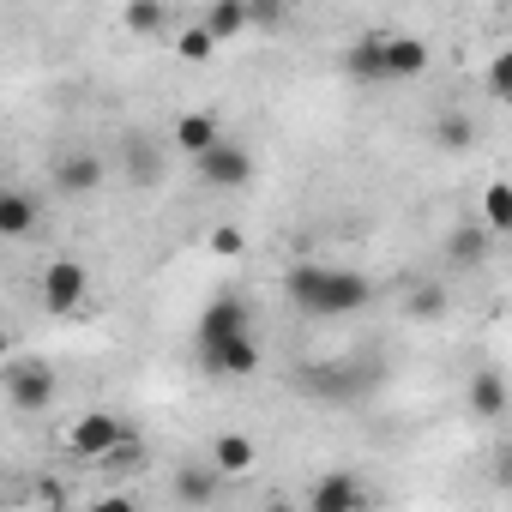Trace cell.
I'll list each match as a JSON object with an SVG mask.
<instances>
[{"label":"cell","mask_w":512,"mask_h":512,"mask_svg":"<svg viewBox=\"0 0 512 512\" xmlns=\"http://www.w3.org/2000/svg\"><path fill=\"white\" fill-rule=\"evenodd\" d=\"M223 139V127H217V115H205V109H187V115H175V127H169V145L181 151V157H205L211 145Z\"/></svg>","instance_id":"9c48e42d"},{"label":"cell","mask_w":512,"mask_h":512,"mask_svg":"<svg viewBox=\"0 0 512 512\" xmlns=\"http://www.w3.org/2000/svg\"><path fill=\"white\" fill-rule=\"evenodd\" d=\"M43 223V205L31 187H0V241H19Z\"/></svg>","instance_id":"30bf717a"},{"label":"cell","mask_w":512,"mask_h":512,"mask_svg":"<svg viewBox=\"0 0 512 512\" xmlns=\"http://www.w3.org/2000/svg\"><path fill=\"white\" fill-rule=\"evenodd\" d=\"M193 169H199V181H205V187L235 193V187H247V181H253V151H247V145H235V139H217Z\"/></svg>","instance_id":"277c9868"},{"label":"cell","mask_w":512,"mask_h":512,"mask_svg":"<svg viewBox=\"0 0 512 512\" xmlns=\"http://www.w3.org/2000/svg\"><path fill=\"white\" fill-rule=\"evenodd\" d=\"M121 440H133V434H127V422L109 416V410H91V416H79V422L67 428V452H73V458H109Z\"/></svg>","instance_id":"8992f818"},{"label":"cell","mask_w":512,"mask_h":512,"mask_svg":"<svg viewBox=\"0 0 512 512\" xmlns=\"http://www.w3.org/2000/svg\"><path fill=\"white\" fill-rule=\"evenodd\" d=\"M199 362L223 380H247V374H260V344L253 338H235V344H217V350H199Z\"/></svg>","instance_id":"8fae6325"},{"label":"cell","mask_w":512,"mask_h":512,"mask_svg":"<svg viewBox=\"0 0 512 512\" xmlns=\"http://www.w3.org/2000/svg\"><path fill=\"white\" fill-rule=\"evenodd\" d=\"M284 296L290 308L314 314V320H344V314H362L374 284L362 272H344V266H320V260H302L284 272Z\"/></svg>","instance_id":"6da1fadb"},{"label":"cell","mask_w":512,"mask_h":512,"mask_svg":"<svg viewBox=\"0 0 512 512\" xmlns=\"http://www.w3.org/2000/svg\"><path fill=\"white\" fill-rule=\"evenodd\" d=\"M211 253H223V260H235V253H247V235L235 223H217L211 229Z\"/></svg>","instance_id":"d4e9b609"},{"label":"cell","mask_w":512,"mask_h":512,"mask_svg":"<svg viewBox=\"0 0 512 512\" xmlns=\"http://www.w3.org/2000/svg\"><path fill=\"white\" fill-rule=\"evenodd\" d=\"M380 43H386V37H356V43L344 49V73L362 79V85H386V55H380Z\"/></svg>","instance_id":"2e32d148"},{"label":"cell","mask_w":512,"mask_h":512,"mask_svg":"<svg viewBox=\"0 0 512 512\" xmlns=\"http://www.w3.org/2000/svg\"><path fill=\"white\" fill-rule=\"evenodd\" d=\"M0 392H7L13 410H49L55 404V368L43 356H7V368H0Z\"/></svg>","instance_id":"7a4b0ae2"},{"label":"cell","mask_w":512,"mask_h":512,"mask_svg":"<svg viewBox=\"0 0 512 512\" xmlns=\"http://www.w3.org/2000/svg\"><path fill=\"white\" fill-rule=\"evenodd\" d=\"M266 512H296V506L290 500H266Z\"/></svg>","instance_id":"f546056e"},{"label":"cell","mask_w":512,"mask_h":512,"mask_svg":"<svg viewBox=\"0 0 512 512\" xmlns=\"http://www.w3.org/2000/svg\"><path fill=\"white\" fill-rule=\"evenodd\" d=\"M308 512H374V494L362 476L350 470H326L314 488H308Z\"/></svg>","instance_id":"52a82bcc"},{"label":"cell","mask_w":512,"mask_h":512,"mask_svg":"<svg viewBox=\"0 0 512 512\" xmlns=\"http://www.w3.org/2000/svg\"><path fill=\"white\" fill-rule=\"evenodd\" d=\"M247 25H266V31H278V25H284V7H278V0H260V7H247Z\"/></svg>","instance_id":"4316f807"},{"label":"cell","mask_w":512,"mask_h":512,"mask_svg":"<svg viewBox=\"0 0 512 512\" xmlns=\"http://www.w3.org/2000/svg\"><path fill=\"white\" fill-rule=\"evenodd\" d=\"M127 181L133 187H157L163 181V145L151 139V133H127Z\"/></svg>","instance_id":"7c38bea8"},{"label":"cell","mask_w":512,"mask_h":512,"mask_svg":"<svg viewBox=\"0 0 512 512\" xmlns=\"http://www.w3.org/2000/svg\"><path fill=\"white\" fill-rule=\"evenodd\" d=\"M380 55H386V79H422L428 73V43L422 37H386Z\"/></svg>","instance_id":"4fadbf2b"},{"label":"cell","mask_w":512,"mask_h":512,"mask_svg":"<svg viewBox=\"0 0 512 512\" xmlns=\"http://www.w3.org/2000/svg\"><path fill=\"white\" fill-rule=\"evenodd\" d=\"M217 494H223V476L211 464H181L175 470V500L181 506H211Z\"/></svg>","instance_id":"9a60e30c"},{"label":"cell","mask_w":512,"mask_h":512,"mask_svg":"<svg viewBox=\"0 0 512 512\" xmlns=\"http://www.w3.org/2000/svg\"><path fill=\"white\" fill-rule=\"evenodd\" d=\"M85 512H139V500H127V494H103V500H91Z\"/></svg>","instance_id":"83f0119b"},{"label":"cell","mask_w":512,"mask_h":512,"mask_svg":"<svg viewBox=\"0 0 512 512\" xmlns=\"http://www.w3.org/2000/svg\"><path fill=\"white\" fill-rule=\"evenodd\" d=\"M127 31H133V37L169 31V7H157V0H133V7H127Z\"/></svg>","instance_id":"7402d4cb"},{"label":"cell","mask_w":512,"mask_h":512,"mask_svg":"<svg viewBox=\"0 0 512 512\" xmlns=\"http://www.w3.org/2000/svg\"><path fill=\"white\" fill-rule=\"evenodd\" d=\"M440 308H446V290H440V284H422V290L410 296V314H422V320H434Z\"/></svg>","instance_id":"484cf974"},{"label":"cell","mask_w":512,"mask_h":512,"mask_svg":"<svg viewBox=\"0 0 512 512\" xmlns=\"http://www.w3.org/2000/svg\"><path fill=\"white\" fill-rule=\"evenodd\" d=\"M103 175H109V169H103V157H97V151H85V145L55 157V193H67V199H91V193L103 187Z\"/></svg>","instance_id":"ba28073f"},{"label":"cell","mask_w":512,"mask_h":512,"mask_svg":"<svg viewBox=\"0 0 512 512\" xmlns=\"http://www.w3.org/2000/svg\"><path fill=\"white\" fill-rule=\"evenodd\" d=\"M488 97H494V103H506V97H512V49H500V55H494V67H488Z\"/></svg>","instance_id":"cb8c5ba5"},{"label":"cell","mask_w":512,"mask_h":512,"mask_svg":"<svg viewBox=\"0 0 512 512\" xmlns=\"http://www.w3.org/2000/svg\"><path fill=\"white\" fill-rule=\"evenodd\" d=\"M470 410H476L482 422H500V416H506V374H500V368H476V374H470Z\"/></svg>","instance_id":"5bb4252c"},{"label":"cell","mask_w":512,"mask_h":512,"mask_svg":"<svg viewBox=\"0 0 512 512\" xmlns=\"http://www.w3.org/2000/svg\"><path fill=\"white\" fill-rule=\"evenodd\" d=\"M0 356H13V332H7V320H0Z\"/></svg>","instance_id":"f1b7e54d"},{"label":"cell","mask_w":512,"mask_h":512,"mask_svg":"<svg viewBox=\"0 0 512 512\" xmlns=\"http://www.w3.org/2000/svg\"><path fill=\"white\" fill-rule=\"evenodd\" d=\"M434 139H440V151H470V145H476V121H470L464 109H446V115L434 121Z\"/></svg>","instance_id":"d6986e66"},{"label":"cell","mask_w":512,"mask_h":512,"mask_svg":"<svg viewBox=\"0 0 512 512\" xmlns=\"http://www.w3.org/2000/svg\"><path fill=\"white\" fill-rule=\"evenodd\" d=\"M488 247H494L488 229H458V235L446 241V253H452L458 266H482V260H488Z\"/></svg>","instance_id":"44dd1931"},{"label":"cell","mask_w":512,"mask_h":512,"mask_svg":"<svg viewBox=\"0 0 512 512\" xmlns=\"http://www.w3.org/2000/svg\"><path fill=\"white\" fill-rule=\"evenodd\" d=\"M175 55L199 67V61H211V55H217V43H211V37H205L199 25H181V31H175Z\"/></svg>","instance_id":"603a6c76"},{"label":"cell","mask_w":512,"mask_h":512,"mask_svg":"<svg viewBox=\"0 0 512 512\" xmlns=\"http://www.w3.org/2000/svg\"><path fill=\"white\" fill-rule=\"evenodd\" d=\"M199 350H217V344H235V338H253V302L241 296V290H223V296H211L205 302V314H199Z\"/></svg>","instance_id":"3957f363"},{"label":"cell","mask_w":512,"mask_h":512,"mask_svg":"<svg viewBox=\"0 0 512 512\" xmlns=\"http://www.w3.org/2000/svg\"><path fill=\"white\" fill-rule=\"evenodd\" d=\"M253 458H260V452H253L247 434H217V446H211V470H217V476H247Z\"/></svg>","instance_id":"e0dca14e"},{"label":"cell","mask_w":512,"mask_h":512,"mask_svg":"<svg viewBox=\"0 0 512 512\" xmlns=\"http://www.w3.org/2000/svg\"><path fill=\"white\" fill-rule=\"evenodd\" d=\"M43 308L55 314V320H67V314H79V302H85V290H91V272L79 266V260H55V266H43Z\"/></svg>","instance_id":"5b68a950"},{"label":"cell","mask_w":512,"mask_h":512,"mask_svg":"<svg viewBox=\"0 0 512 512\" xmlns=\"http://www.w3.org/2000/svg\"><path fill=\"white\" fill-rule=\"evenodd\" d=\"M482 211H488V235H506L512 229V187L506 181H488L482 187Z\"/></svg>","instance_id":"ffe728a7"},{"label":"cell","mask_w":512,"mask_h":512,"mask_svg":"<svg viewBox=\"0 0 512 512\" xmlns=\"http://www.w3.org/2000/svg\"><path fill=\"white\" fill-rule=\"evenodd\" d=\"M199 31H205L211 43H229V37L247 31V7H241V0H211L205 19H199Z\"/></svg>","instance_id":"ac0fdd59"}]
</instances>
